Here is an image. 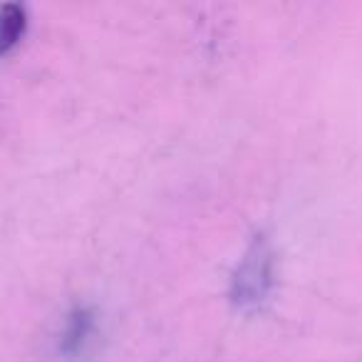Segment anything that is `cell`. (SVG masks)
<instances>
[{"label":"cell","mask_w":362,"mask_h":362,"mask_svg":"<svg viewBox=\"0 0 362 362\" xmlns=\"http://www.w3.org/2000/svg\"><path fill=\"white\" fill-rule=\"evenodd\" d=\"M273 286V248L266 236H256L231 283V298L238 308L253 310L268 298Z\"/></svg>","instance_id":"obj_1"},{"label":"cell","mask_w":362,"mask_h":362,"mask_svg":"<svg viewBox=\"0 0 362 362\" xmlns=\"http://www.w3.org/2000/svg\"><path fill=\"white\" fill-rule=\"evenodd\" d=\"M92 332H95V317H92V313L87 310V308H77L65 325L60 350L65 352V355H77V352H82V347L87 345Z\"/></svg>","instance_id":"obj_3"},{"label":"cell","mask_w":362,"mask_h":362,"mask_svg":"<svg viewBox=\"0 0 362 362\" xmlns=\"http://www.w3.org/2000/svg\"><path fill=\"white\" fill-rule=\"evenodd\" d=\"M28 16L18 3H0V55L11 52L25 35Z\"/></svg>","instance_id":"obj_2"}]
</instances>
